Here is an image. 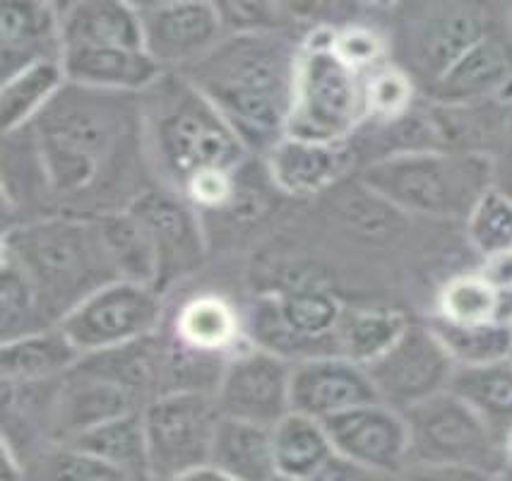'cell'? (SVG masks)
I'll return each instance as SVG.
<instances>
[{"mask_svg": "<svg viewBox=\"0 0 512 481\" xmlns=\"http://www.w3.org/2000/svg\"><path fill=\"white\" fill-rule=\"evenodd\" d=\"M29 130L61 215L118 212V193L147 190L135 178L140 140H147L135 97L65 85Z\"/></svg>", "mask_w": 512, "mask_h": 481, "instance_id": "cell-1", "label": "cell"}, {"mask_svg": "<svg viewBox=\"0 0 512 481\" xmlns=\"http://www.w3.org/2000/svg\"><path fill=\"white\" fill-rule=\"evenodd\" d=\"M306 37L226 34L186 75L226 116L250 152L265 154L287 135Z\"/></svg>", "mask_w": 512, "mask_h": 481, "instance_id": "cell-2", "label": "cell"}, {"mask_svg": "<svg viewBox=\"0 0 512 481\" xmlns=\"http://www.w3.org/2000/svg\"><path fill=\"white\" fill-rule=\"evenodd\" d=\"M140 102L152 164L176 193L210 171L241 169L253 154L186 75L164 73Z\"/></svg>", "mask_w": 512, "mask_h": 481, "instance_id": "cell-3", "label": "cell"}, {"mask_svg": "<svg viewBox=\"0 0 512 481\" xmlns=\"http://www.w3.org/2000/svg\"><path fill=\"white\" fill-rule=\"evenodd\" d=\"M3 260L29 279L51 325L109 282H118L92 217L53 215L25 219L3 234Z\"/></svg>", "mask_w": 512, "mask_h": 481, "instance_id": "cell-4", "label": "cell"}, {"mask_svg": "<svg viewBox=\"0 0 512 481\" xmlns=\"http://www.w3.org/2000/svg\"><path fill=\"white\" fill-rule=\"evenodd\" d=\"M359 181L404 217L467 222L493 188V166L486 154L412 152L366 164Z\"/></svg>", "mask_w": 512, "mask_h": 481, "instance_id": "cell-5", "label": "cell"}, {"mask_svg": "<svg viewBox=\"0 0 512 481\" xmlns=\"http://www.w3.org/2000/svg\"><path fill=\"white\" fill-rule=\"evenodd\" d=\"M335 27L318 25L303 41L287 135L323 142H351L366 123V75L332 49Z\"/></svg>", "mask_w": 512, "mask_h": 481, "instance_id": "cell-6", "label": "cell"}, {"mask_svg": "<svg viewBox=\"0 0 512 481\" xmlns=\"http://www.w3.org/2000/svg\"><path fill=\"white\" fill-rule=\"evenodd\" d=\"M400 68L424 94L486 34L505 22V5L474 0H428L392 5ZM397 65V63H395Z\"/></svg>", "mask_w": 512, "mask_h": 481, "instance_id": "cell-7", "label": "cell"}, {"mask_svg": "<svg viewBox=\"0 0 512 481\" xmlns=\"http://www.w3.org/2000/svg\"><path fill=\"white\" fill-rule=\"evenodd\" d=\"M409 426V462H440L503 474L512 467L505 438L472 405L445 390L404 412Z\"/></svg>", "mask_w": 512, "mask_h": 481, "instance_id": "cell-8", "label": "cell"}, {"mask_svg": "<svg viewBox=\"0 0 512 481\" xmlns=\"http://www.w3.org/2000/svg\"><path fill=\"white\" fill-rule=\"evenodd\" d=\"M164 316L162 292L142 282H109L82 299L58 328L82 356L157 335Z\"/></svg>", "mask_w": 512, "mask_h": 481, "instance_id": "cell-9", "label": "cell"}, {"mask_svg": "<svg viewBox=\"0 0 512 481\" xmlns=\"http://www.w3.org/2000/svg\"><path fill=\"white\" fill-rule=\"evenodd\" d=\"M219 412L212 395L166 393L142 409L150 472L154 481H174L190 469L210 465Z\"/></svg>", "mask_w": 512, "mask_h": 481, "instance_id": "cell-10", "label": "cell"}, {"mask_svg": "<svg viewBox=\"0 0 512 481\" xmlns=\"http://www.w3.org/2000/svg\"><path fill=\"white\" fill-rule=\"evenodd\" d=\"M378 400L409 409L450 390L457 364L428 323H412L392 347L366 366Z\"/></svg>", "mask_w": 512, "mask_h": 481, "instance_id": "cell-11", "label": "cell"}, {"mask_svg": "<svg viewBox=\"0 0 512 481\" xmlns=\"http://www.w3.org/2000/svg\"><path fill=\"white\" fill-rule=\"evenodd\" d=\"M145 231L157 263V289L190 275L205 260V229L193 205L174 188H147L128 207Z\"/></svg>", "mask_w": 512, "mask_h": 481, "instance_id": "cell-12", "label": "cell"}, {"mask_svg": "<svg viewBox=\"0 0 512 481\" xmlns=\"http://www.w3.org/2000/svg\"><path fill=\"white\" fill-rule=\"evenodd\" d=\"M291 373V361L248 342L226 364L214 402L222 417L272 429L291 412Z\"/></svg>", "mask_w": 512, "mask_h": 481, "instance_id": "cell-13", "label": "cell"}, {"mask_svg": "<svg viewBox=\"0 0 512 481\" xmlns=\"http://www.w3.org/2000/svg\"><path fill=\"white\" fill-rule=\"evenodd\" d=\"M145 51L164 73H183L222 44L226 32L217 3H138Z\"/></svg>", "mask_w": 512, "mask_h": 481, "instance_id": "cell-14", "label": "cell"}, {"mask_svg": "<svg viewBox=\"0 0 512 481\" xmlns=\"http://www.w3.org/2000/svg\"><path fill=\"white\" fill-rule=\"evenodd\" d=\"M339 460L351 465L400 474L409 462V426L400 409L368 402L325 421Z\"/></svg>", "mask_w": 512, "mask_h": 481, "instance_id": "cell-15", "label": "cell"}, {"mask_svg": "<svg viewBox=\"0 0 512 481\" xmlns=\"http://www.w3.org/2000/svg\"><path fill=\"white\" fill-rule=\"evenodd\" d=\"M436 104H512V37L508 17L472 46L424 94Z\"/></svg>", "mask_w": 512, "mask_h": 481, "instance_id": "cell-16", "label": "cell"}, {"mask_svg": "<svg viewBox=\"0 0 512 481\" xmlns=\"http://www.w3.org/2000/svg\"><path fill=\"white\" fill-rule=\"evenodd\" d=\"M368 402H378V393L366 366L347 356H318L294 364L291 373V412L315 421H330Z\"/></svg>", "mask_w": 512, "mask_h": 481, "instance_id": "cell-17", "label": "cell"}, {"mask_svg": "<svg viewBox=\"0 0 512 481\" xmlns=\"http://www.w3.org/2000/svg\"><path fill=\"white\" fill-rule=\"evenodd\" d=\"M356 162L351 142H323L284 135L263 154L267 176L287 198H311L335 188Z\"/></svg>", "mask_w": 512, "mask_h": 481, "instance_id": "cell-18", "label": "cell"}, {"mask_svg": "<svg viewBox=\"0 0 512 481\" xmlns=\"http://www.w3.org/2000/svg\"><path fill=\"white\" fill-rule=\"evenodd\" d=\"M133 412H142V405L133 395L125 393L118 385L89 376L75 366L73 371L58 380L51 441L53 445H65L80 438L82 433L106 424V421Z\"/></svg>", "mask_w": 512, "mask_h": 481, "instance_id": "cell-19", "label": "cell"}, {"mask_svg": "<svg viewBox=\"0 0 512 481\" xmlns=\"http://www.w3.org/2000/svg\"><path fill=\"white\" fill-rule=\"evenodd\" d=\"M61 63L68 85L123 97H142L164 75L162 65L145 49L125 46L65 49Z\"/></svg>", "mask_w": 512, "mask_h": 481, "instance_id": "cell-20", "label": "cell"}, {"mask_svg": "<svg viewBox=\"0 0 512 481\" xmlns=\"http://www.w3.org/2000/svg\"><path fill=\"white\" fill-rule=\"evenodd\" d=\"M61 10L51 3H5L0 15L3 80L41 61H61Z\"/></svg>", "mask_w": 512, "mask_h": 481, "instance_id": "cell-21", "label": "cell"}, {"mask_svg": "<svg viewBox=\"0 0 512 481\" xmlns=\"http://www.w3.org/2000/svg\"><path fill=\"white\" fill-rule=\"evenodd\" d=\"M61 37L65 49H94V46H125L145 49L138 5L116 0H75L58 5Z\"/></svg>", "mask_w": 512, "mask_h": 481, "instance_id": "cell-22", "label": "cell"}, {"mask_svg": "<svg viewBox=\"0 0 512 481\" xmlns=\"http://www.w3.org/2000/svg\"><path fill=\"white\" fill-rule=\"evenodd\" d=\"M174 337L195 352L234 356L248 344L238 308L219 294H198L178 308Z\"/></svg>", "mask_w": 512, "mask_h": 481, "instance_id": "cell-23", "label": "cell"}, {"mask_svg": "<svg viewBox=\"0 0 512 481\" xmlns=\"http://www.w3.org/2000/svg\"><path fill=\"white\" fill-rule=\"evenodd\" d=\"M82 354L58 328L39 330L17 340L3 342L0 349V378L3 383L32 385L63 378L77 366Z\"/></svg>", "mask_w": 512, "mask_h": 481, "instance_id": "cell-24", "label": "cell"}, {"mask_svg": "<svg viewBox=\"0 0 512 481\" xmlns=\"http://www.w3.org/2000/svg\"><path fill=\"white\" fill-rule=\"evenodd\" d=\"M272 448H275L277 474L284 481L323 479L337 462V453L323 421L299 412H289L272 426Z\"/></svg>", "mask_w": 512, "mask_h": 481, "instance_id": "cell-25", "label": "cell"}, {"mask_svg": "<svg viewBox=\"0 0 512 481\" xmlns=\"http://www.w3.org/2000/svg\"><path fill=\"white\" fill-rule=\"evenodd\" d=\"M210 465L236 481H279L272 429L222 417L214 436Z\"/></svg>", "mask_w": 512, "mask_h": 481, "instance_id": "cell-26", "label": "cell"}, {"mask_svg": "<svg viewBox=\"0 0 512 481\" xmlns=\"http://www.w3.org/2000/svg\"><path fill=\"white\" fill-rule=\"evenodd\" d=\"M68 85L61 61H41L20 70L0 89V121L3 133L29 128L44 114L58 94Z\"/></svg>", "mask_w": 512, "mask_h": 481, "instance_id": "cell-27", "label": "cell"}, {"mask_svg": "<svg viewBox=\"0 0 512 481\" xmlns=\"http://www.w3.org/2000/svg\"><path fill=\"white\" fill-rule=\"evenodd\" d=\"M106 258L118 279L157 287V263L145 231L128 210L104 212L92 217Z\"/></svg>", "mask_w": 512, "mask_h": 481, "instance_id": "cell-28", "label": "cell"}, {"mask_svg": "<svg viewBox=\"0 0 512 481\" xmlns=\"http://www.w3.org/2000/svg\"><path fill=\"white\" fill-rule=\"evenodd\" d=\"M3 200L5 210L53 205L49 178L29 128L3 135Z\"/></svg>", "mask_w": 512, "mask_h": 481, "instance_id": "cell-29", "label": "cell"}, {"mask_svg": "<svg viewBox=\"0 0 512 481\" xmlns=\"http://www.w3.org/2000/svg\"><path fill=\"white\" fill-rule=\"evenodd\" d=\"M412 320L392 308H347L339 323V354L371 366L407 332Z\"/></svg>", "mask_w": 512, "mask_h": 481, "instance_id": "cell-30", "label": "cell"}, {"mask_svg": "<svg viewBox=\"0 0 512 481\" xmlns=\"http://www.w3.org/2000/svg\"><path fill=\"white\" fill-rule=\"evenodd\" d=\"M65 445H75V448L85 450V453L94 457H101V460L111 462V465L135 474V477L154 481L150 472V450H147L142 412L106 421V424L82 433L80 438Z\"/></svg>", "mask_w": 512, "mask_h": 481, "instance_id": "cell-31", "label": "cell"}, {"mask_svg": "<svg viewBox=\"0 0 512 481\" xmlns=\"http://www.w3.org/2000/svg\"><path fill=\"white\" fill-rule=\"evenodd\" d=\"M445 344L457 366H491L512 359V332L508 320L484 325H452L445 320H428Z\"/></svg>", "mask_w": 512, "mask_h": 481, "instance_id": "cell-32", "label": "cell"}, {"mask_svg": "<svg viewBox=\"0 0 512 481\" xmlns=\"http://www.w3.org/2000/svg\"><path fill=\"white\" fill-rule=\"evenodd\" d=\"M436 318L452 325H484L503 320V296L479 272L457 275L438 292Z\"/></svg>", "mask_w": 512, "mask_h": 481, "instance_id": "cell-33", "label": "cell"}, {"mask_svg": "<svg viewBox=\"0 0 512 481\" xmlns=\"http://www.w3.org/2000/svg\"><path fill=\"white\" fill-rule=\"evenodd\" d=\"M37 462L39 465L27 467V481L32 472H37L34 477L37 481H150L89 455L75 445H51L49 450L39 453Z\"/></svg>", "mask_w": 512, "mask_h": 481, "instance_id": "cell-34", "label": "cell"}, {"mask_svg": "<svg viewBox=\"0 0 512 481\" xmlns=\"http://www.w3.org/2000/svg\"><path fill=\"white\" fill-rule=\"evenodd\" d=\"M0 289H3V342L56 328L46 318L29 279L10 260L3 258H0Z\"/></svg>", "mask_w": 512, "mask_h": 481, "instance_id": "cell-35", "label": "cell"}, {"mask_svg": "<svg viewBox=\"0 0 512 481\" xmlns=\"http://www.w3.org/2000/svg\"><path fill=\"white\" fill-rule=\"evenodd\" d=\"M467 241L481 260L488 255L512 251V198L491 188L476 203L472 215L464 222Z\"/></svg>", "mask_w": 512, "mask_h": 481, "instance_id": "cell-36", "label": "cell"}, {"mask_svg": "<svg viewBox=\"0 0 512 481\" xmlns=\"http://www.w3.org/2000/svg\"><path fill=\"white\" fill-rule=\"evenodd\" d=\"M416 97H419V87L400 65H383V68L366 75V121H397L414 109Z\"/></svg>", "mask_w": 512, "mask_h": 481, "instance_id": "cell-37", "label": "cell"}, {"mask_svg": "<svg viewBox=\"0 0 512 481\" xmlns=\"http://www.w3.org/2000/svg\"><path fill=\"white\" fill-rule=\"evenodd\" d=\"M332 49L349 68H354L361 75H368L388 65V39L378 29L361 25V22L335 27Z\"/></svg>", "mask_w": 512, "mask_h": 481, "instance_id": "cell-38", "label": "cell"}, {"mask_svg": "<svg viewBox=\"0 0 512 481\" xmlns=\"http://www.w3.org/2000/svg\"><path fill=\"white\" fill-rule=\"evenodd\" d=\"M496 477L481 469L440 465V462H407L397 481H493Z\"/></svg>", "mask_w": 512, "mask_h": 481, "instance_id": "cell-39", "label": "cell"}, {"mask_svg": "<svg viewBox=\"0 0 512 481\" xmlns=\"http://www.w3.org/2000/svg\"><path fill=\"white\" fill-rule=\"evenodd\" d=\"M493 166V188L512 198V104H508L498 140L488 154Z\"/></svg>", "mask_w": 512, "mask_h": 481, "instance_id": "cell-40", "label": "cell"}, {"mask_svg": "<svg viewBox=\"0 0 512 481\" xmlns=\"http://www.w3.org/2000/svg\"><path fill=\"white\" fill-rule=\"evenodd\" d=\"M476 272H479L503 299L512 296V251L488 255V258L481 260V267Z\"/></svg>", "mask_w": 512, "mask_h": 481, "instance_id": "cell-41", "label": "cell"}, {"mask_svg": "<svg viewBox=\"0 0 512 481\" xmlns=\"http://www.w3.org/2000/svg\"><path fill=\"white\" fill-rule=\"evenodd\" d=\"M325 481H397V474L351 465V462H344L337 457L335 465L325 474Z\"/></svg>", "mask_w": 512, "mask_h": 481, "instance_id": "cell-42", "label": "cell"}, {"mask_svg": "<svg viewBox=\"0 0 512 481\" xmlns=\"http://www.w3.org/2000/svg\"><path fill=\"white\" fill-rule=\"evenodd\" d=\"M174 481H236V479L229 477V474L222 472L219 467L202 465V467L190 469V472H186V474H181V477Z\"/></svg>", "mask_w": 512, "mask_h": 481, "instance_id": "cell-43", "label": "cell"}, {"mask_svg": "<svg viewBox=\"0 0 512 481\" xmlns=\"http://www.w3.org/2000/svg\"><path fill=\"white\" fill-rule=\"evenodd\" d=\"M493 481H512V467H508V469H505V472H503V474H498V477H496V479H493Z\"/></svg>", "mask_w": 512, "mask_h": 481, "instance_id": "cell-44", "label": "cell"}, {"mask_svg": "<svg viewBox=\"0 0 512 481\" xmlns=\"http://www.w3.org/2000/svg\"><path fill=\"white\" fill-rule=\"evenodd\" d=\"M505 17H508V29H510V37H512V3L505 5Z\"/></svg>", "mask_w": 512, "mask_h": 481, "instance_id": "cell-45", "label": "cell"}, {"mask_svg": "<svg viewBox=\"0 0 512 481\" xmlns=\"http://www.w3.org/2000/svg\"><path fill=\"white\" fill-rule=\"evenodd\" d=\"M508 325H510V332H512V316L508 318Z\"/></svg>", "mask_w": 512, "mask_h": 481, "instance_id": "cell-46", "label": "cell"}, {"mask_svg": "<svg viewBox=\"0 0 512 481\" xmlns=\"http://www.w3.org/2000/svg\"><path fill=\"white\" fill-rule=\"evenodd\" d=\"M279 481H284V479H279ZM313 481H325V477L323 479H313Z\"/></svg>", "mask_w": 512, "mask_h": 481, "instance_id": "cell-47", "label": "cell"}]
</instances>
